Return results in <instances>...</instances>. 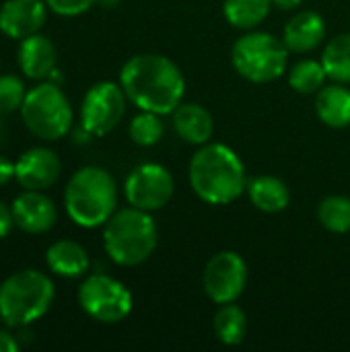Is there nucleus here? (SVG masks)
I'll return each instance as SVG.
<instances>
[{
	"label": "nucleus",
	"instance_id": "f3484780",
	"mask_svg": "<svg viewBox=\"0 0 350 352\" xmlns=\"http://www.w3.org/2000/svg\"><path fill=\"white\" fill-rule=\"evenodd\" d=\"M326 39V23L314 10H299L285 27L283 41L289 52L307 54L314 52Z\"/></svg>",
	"mask_w": 350,
	"mask_h": 352
},
{
	"label": "nucleus",
	"instance_id": "2f4dec72",
	"mask_svg": "<svg viewBox=\"0 0 350 352\" xmlns=\"http://www.w3.org/2000/svg\"><path fill=\"white\" fill-rule=\"evenodd\" d=\"M301 2L303 0H272V4L281 10H295L301 6Z\"/></svg>",
	"mask_w": 350,
	"mask_h": 352
},
{
	"label": "nucleus",
	"instance_id": "2eb2a0df",
	"mask_svg": "<svg viewBox=\"0 0 350 352\" xmlns=\"http://www.w3.org/2000/svg\"><path fill=\"white\" fill-rule=\"evenodd\" d=\"M17 60H19L21 72L27 78L45 80L52 74V70L56 68L58 52H56V45L52 43V39L35 33V35L21 39Z\"/></svg>",
	"mask_w": 350,
	"mask_h": 352
},
{
	"label": "nucleus",
	"instance_id": "473e14b6",
	"mask_svg": "<svg viewBox=\"0 0 350 352\" xmlns=\"http://www.w3.org/2000/svg\"><path fill=\"white\" fill-rule=\"evenodd\" d=\"M97 4H101L103 8H113V6H118V4H120V0H99Z\"/></svg>",
	"mask_w": 350,
	"mask_h": 352
},
{
	"label": "nucleus",
	"instance_id": "c756f323",
	"mask_svg": "<svg viewBox=\"0 0 350 352\" xmlns=\"http://www.w3.org/2000/svg\"><path fill=\"white\" fill-rule=\"evenodd\" d=\"M14 179V163L6 157H0V188Z\"/></svg>",
	"mask_w": 350,
	"mask_h": 352
},
{
	"label": "nucleus",
	"instance_id": "ddd939ff",
	"mask_svg": "<svg viewBox=\"0 0 350 352\" xmlns=\"http://www.w3.org/2000/svg\"><path fill=\"white\" fill-rule=\"evenodd\" d=\"M10 210H12L14 227H19L23 233L29 235L47 233L58 221L56 204L39 190H25L23 194H19Z\"/></svg>",
	"mask_w": 350,
	"mask_h": 352
},
{
	"label": "nucleus",
	"instance_id": "6e6552de",
	"mask_svg": "<svg viewBox=\"0 0 350 352\" xmlns=\"http://www.w3.org/2000/svg\"><path fill=\"white\" fill-rule=\"evenodd\" d=\"M80 309L99 324H120L132 311V293L109 274H91L78 287Z\"/></svg>",
	"mask_w": 350,
	"mask_h": 352
},
{
	"label": "nucleus",
	"instance_id": "72a5a7b5",
	"mask_svg": "<svg viewBox=\"0 0 350 352\" xmlns=\"http://www.w3.org/2000/svg\"><path fill=\"white\" fill-rule=\"evenodd\" d=\"M4 116L0 113V144H2V140H4V120H2Z\"/></svg>",
	"mask_w": 350,
	"mask_h": 352
},
{
	"label": "nucleus",
	"instance_id": "aec40b11",
	"mask_svg": "<svg viewBox=\"0 0 350 352\" xmlns=\"http://www.w3.org/2000/svg\"><path fill=\"white\" fill-rule=\"evenodd\" d=\"M316 113L330 128L350 126V89L342 82L324 85L316 93Z\"/></svg>",
	"mask_w": 350,
	"mask_h": 352
},
{
	"label": "nucleus",
	"instance_id": "4468645a",
	"mask_svg": "<svg viewBox=\"0 0 350 352\" xmlns=\"http://www.w3.org/2000/svg\"><path fill=\"white\" fill-rule=\"evenodd\" d=\"M47 4L43 0H6L0 6V31L10 39H25L45 25Z\"/></svg>",
	"mask_w": 350,
	"mask_h": 352
},
{
	"label": "nucleus",
	"instance_id": "dca6fc26",
	"mask_svg": "<svg viewBox=\"0 0 350 352\" xmlns=\"http://www.w3.org/2000/svg\"><path fill=\"white\" fill-rule=\"evenodd\" d=\"M171 116H173L171 118L173 130L184 142L196 144V146L210 142L215 134V120L206 107L198 103H179L171 111Z\"/></svg>",
	"mask_w": 350,
	"mask_h": 352
},
{
	"label": "nucleus",
	"instance_id": "5701e85b",
	"mask_svg": "<svg viewBox=\"0 0 350 352\" xmlns=\"http://www.w3.org/2000/svg\"><path fill=\"white\" fill-rule=\"evenodd\" d=\"M322 64L328 72V78L334 82H350V33L336 35L328 41L324 54H322Z\"/></svg>",
	"mask_w": 350,
	"mask_h": 352
},
{
	"label": "nucleus",
	"instance_id": "20e7f679",
	"mask_svg": "<svg viewBox=\"0 0 350 352\" xmlns=\"http://www.w3.org/2000/svg\"><path fill=\"white\" fill-rule=\"evenodd\" d=\"M159 241L157 223L151 212L136 206L116 210L103 225L105 254L118 266H138L146 262Z\"/></svg>",
	"mask_w": 350,
	"mask_h": 352
},
{
	"label": "nucleus",
	"instance_id": "a878e982",
	"mask_svg": "<svg viewBox=\"0 0 350 352\" xmlns=\"http://www.w3.org/2000/svg\"><path fill=\"white\" fill-rule=\"evenodd\" d=\"M130 138L134 144L138 146H155L161 142L163 134H165V124L161 120L159 113L153 111H142L138 116L132 118L130 126H128Z\"/></svg>",
	"mask_w": 350,
	"mask_h": 352
},
{
	"label": "nucleus",
	"instance_id": "f257e3e1",
	"mask_svg": "<svg viewBox=\"0 0 350 352\" xmlns=\"http://www.w3.org/2000/svg\"><path fill=\"white\" fill-rule=\"evenodd\" d=\"M120 85L138 109L159 116L171 113L186 93L179 66L161 54H136L120 70Z\"/></svg>",
	"mask_w": 350,
	"mask_h": 352
},
{
	"label": "nucleus",
	"instance_id": "bb28decb",
	"mask_svg": "<svg viewBox=\"0 0 350 352\" xmlns=\"http://www.w3.org/2000/svg\"><path fill=\"white\" fill-rule=\"evenodd\" d=\"M25 95H27V91L19 76H14V74L0 76V113L2 116L21 109Z\"/></svg>",
	"mask_w": 350,
	"mask_h": 352
},
{
	"label": "nucleus",
	"instance_id": "c85d7f7f",
	"mask_svg": "<svg viewBox=\"0 0 350 352\" xmlns=\"http://www.w3.org/2000/svg\"><path fill=\"white\" fill-rule=\"evenodd\" d=\"M14 227V219H12V210L0 200V239H4Z\"/></svg>",
	"mask_w": 350,
	"mask_h": 352
},
{
	"label": "nucleus",
	"instance_id": "cd10ccee",
	"mask_svg": "<svg viewBox=\"0 0 350 352\" xmlns=\"http://www.w3.org/2000/svg\"><path fill=\"white\" fill-rule=\"evenodd\" d=\"M99 0H45L47 8L60 16H78L91 10Z\"/></svg>",
	"mask_w": 350,
	"mask_h": 352
},
{
	"label": "nucleus",
	"instance_id": "423d86ee",
	"mask_svg": "<svg viewBox=\"0 0 350 352\" xmlns=\"http://www.w3.org/2000/svg\"><path fill=\"white\" fill-rule=\"evenodd\" d=\"M19 111L25 128L35 138L47 142L64 138L74 122V111L68 97L64 95L60 85H54L50 80L27 91Z\"/></svg>",
	"mask_w": 350,
	"mask_h": 352
},
{
	"label": "nucleus",
	"instance_id": "1a4fd4ad",
	"mask_svg": "<svg viewBox=\"0 0 350 352\" xmlns=\"http://www.w3.org/2000/svg\"><path fill=\"white\" fill-rule=\"evenodd\" d=\"M126 93L122 85L111 80L95 82L80 103V126L93 136L109 134L126 113Z\"/></svg>",
	"mask_w": 350,
	"mask_h": 352
},
{
	"label": "nucleus",
	"instance_id": "412c9836",
	"mask_svg": "<svg viewBox=\"0 0 350 352\" xmlns=\"http://www.w3.org/2000/svg\"><path fill=\"white\" fill-rule=\"evenodd\" d=\"M212 330L225 346H237L248 336V316L235 303L219 305V311L212 320Z\"/></svg>",
	"mask_w": 350,
	"mask_h": 352
},
{
	"label": "nucleus",
	"instance_id": "b1692460",
	"mask_svg": "<svg viewBox=\"0 0 350 352\" xmlns=\"http://www.w3.org/2000/svg\"><path fill=\"white\" fill-rule=\"evenodd\" d=\"M328 80L322 60H301L289 70V85L301 95H316Z\"/></svg>",
	"mask_w": 350,
	"mask_h": 352
},
{
	"label": "nucleus",
	"instance_id": "39448f33",
	"mask_svg": "<svg viewBox=\"0 0 350 352\" xmlns=\"http://www.w3.org/2000/svg\"><path fill=\"white\" fill-rule=\"evenodd\" d=\"M54 297L50 276L33 268L19 270L0 285V320L8 328H27L50 311Z\"/></svg>",
	"mask_w": 350,
	"mask_h": 352
},
{
	"label": "nucleus",
	"instance_id": "4be33fe9",
	"mask_svg": "<svg viewBox=\"0 0 350 352\" xmlns=\"http://www.w3.org/2000/svg\"><path fill=\"white\" fill-rule=\"evenodd\" d=\"M270 6L272 0H225L223 14L229 25L250 31L268 16Z\"/></svg>",
	"mask_w": 350,
	"mask_h": 352
},
{
	"label": "nucleus",
	"instance_id": "9b49d317",
	"mask_svg": "<svg viewBox=\"0 0 350 352\" xmlns=\"http://www.w3.org/2000/svg\"><path fill=\"white\" fill-rule=\"evenodd\" d=\"M173 175L159 163H142L134 167L124 184L128 204L146 212L163 208L173 198Z\"/></svg>",
	"mask_w": 350,
	"mask_h": 352
},
{
	"label": "nucleus",
	"instance_id": "6ab92c4d",
	"mask_svg": "<svg viewBox=\"0 0 350 352\" xmlns=\"http://www.w3.org/2000/svg\"><path fill=\"white\" fill-rule=\"evenodd\" d=\"M250 202L266 212V214H276L283 212L289 202H291V192L287 188V184L276 177V175H256L248 182L245 188Z\"/></svg>",
	"mask_w": 350,
	"mask_h": 352
},
{
	"label": "nucleus",
	"instance_id": "f8f14e48",
	"mask_svg": "<svg viewBox=\"0 0 350 352\" xmlns=\"http://www.w3.org/2000/svg\"><path fill=\"white\" fill-rule=\"evenodd\" d=\"M62 171L58 155L43 146L25 151L14 163V179L23 190H47L52 188Z\"/></svg>",
	"mask_w": 350,
	"mask_h": 352
},
{
	"label": "nucleus",
	"instance_id": "a211bd4d",
	"mask_svg": "<svg viewBox=\"0 0 350 352\" xmlns=\"http://www.w3.org/2000/svg\"><path fill=\"white\" fill-rule=\"evenodd\" d=\"M45 264L54 274L62 278H78L87 274L91 260H89L87 250L80 243L70 241V239H60L47 248Z\"/></svg>",
	"mask_w": 350,
	"mask_h": 352
},
{
	"label": "nucleus",
	"instance_id": "393cba45",
	"mask_svg": "<svg viewBox=\"0 0 350 352\" xmlns=\"http://www.w3.org/2000/svg\"><path fill=\"white\" fill-rule=\"evenodd\" d=\"M318 221L330 233H349L350 231V198L347 196H328L318 206Z\"/></svg>",
	"mask_w": 350,
	"mask_h": 352
},
{
	"label": "nucleus",
	"instance_id": "0eeeda50",
	"mask_svg": "<svg viewBox=\"0 0 350 352\" xmlns=\"http://www.w3.org/2000/svg\"><path fill=\"white\" fill-rule=\"evenodd\" d=\"M233 68L250 82L264 85L281 78L287 70L289 50L283 39L264 31L241 35L231 50Z\"/></svg>",
	"mask_w": 350,
	"mask_h": 352
},
{
	"label": "nucleus",
	"instance_id": "f03ea898",
	"mask_svg": "<svg viewBox=\"0 0 350 352\" xmlns=\"http://www.w3.org/2000/svg\"><path fill=\"white\" fill-rule=\"evenodd\" d=\"M188 177L194 194L212 206L231 204L250 182L239 155L221 142H206L194 153Z\"/></svg>",
	"mask_w": 350,
	"mask_h": 352
},
{
	"label": "nucleus",
	"instance_id": "7c9ffc66",
	"mask_svg": "<svg viewBox=\"0 0 350 352\" xmlns=\"http://www.w3.org/2000/svg\"><path fill=\"white\" fill-rule=\"evenodd\" d=\"M21 344L17 340V336L8 334V332H0V352H19Z\"/></svg>",
	"mask_w": 350,
	"mask_h": 352
},
{
	"label": "nucleus",
	"instance_id": "7ed1b4c3",
	"mask_svg": "<svg viewBox=\"0 0 350 352\" xmlns=\"http://www.w3.org/2000/svg\"><path fill=\"white\" fill-rule=\"evenodd\" d=\"M118 206V186L109 171L97 165L78 169L66 184L64 208L68 219L83 227H103Z\"/></svg>",
	"mask_w": 350,
	"mask_h": 352
},
{
	"label": "nucleus",
	"instance_id": "9d476101",
	"mask_svg": "<svg viewBox=\"0 0 350 352\" xmlns=\"http://www.w3.org/2000/svg\"><path fill=\"white\" fill-rule=\"evenodd\" d=\"M248 285V264L237 252L215 254L202 272V289L206 297L217 303H235Z\"/></svg>",
	"mask_w": 350,
	"mask_h": 352
}]
</instances>
